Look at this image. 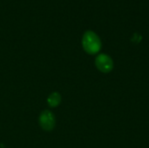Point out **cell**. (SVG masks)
Masks as SVG:
<instances>
[{"label":"cell","mask_w":149,"mask_h":148,"mask_svg":"<svg viewBox=\"0 0 149 148\" xmlns=\"http://www.w3.org/2000/svg\"><path fill=\"white\" fill-rule=\"evenodd\" d=\"M82 44L84 50L89 54H96L101 48V41L99 36L92 31L85 32L82 38Z\"/></svg>","instance_id":"obj_1"},{"label":"cell","mask_w":149,"mask_h":148,"mask_svg":"<svg viewBox=\"0 0 149 148\" xmlns=\"http://www.w3.org/2000/svg\"><path fill=\"white\" fill-rule=\"evenodd\" d=\"M95 65L102 72H109L113 67L112 58L107 54H100L95 59Z\"/></svg>","instance_id":"obj_2"},{"label":"cell","mask_w":149,"mask_h":148,"mask_svg":"<svg viewBox=\"0 0 149 148\" xmlns=\"http://www.w3.org/2000/svg\"><path fill=\"white\" fill-rule=\"evenodd\" d=\"M39 125L45 131H51L55 126V117L50 111H44L39 116Z\"/></svg>","instance_id":"obj_3"},{"label":"cell","mask_w":149,"mask_h":148,"mask_svg":"<svg viewBox=\"0 0 149 148\" xmlns=\"http://www.w3.org/2000/svg\"><path fill=\"white\" fill-rule=\"evenodd\" d=\"M47 102L49 104L50 106L52 107H55L58 106L60 102H61V96L59 93L58 92H52L47 99Z\"/></svg>","instance_id":"obj_4"}]
</instances>
